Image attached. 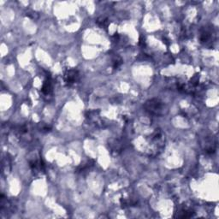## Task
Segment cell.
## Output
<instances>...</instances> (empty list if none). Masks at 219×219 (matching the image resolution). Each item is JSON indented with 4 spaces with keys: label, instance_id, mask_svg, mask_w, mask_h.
I'll list each match as a JSON object with an SVG mask.
<instances>
[{
    "label": "cell",
    "instance_id": "cell-1",
    "mask_svg": "<svg viewBox=\"0 0 219 219\" xmlns=\"http://www.w3.org/2000/svg\"><path fill=\"white\" fill-rule=\"evenodd\" d=\"M145 109L146 111L153 115H160L163 110V104L157 99H152L145 104Z\"/></svg>",
    "mask_w": 219,
    "mask_h": 219
},
{
    "label": "cell",
    "instance_id": "cell-5",
    "mask_svg": "<svg viewBox=\"0 0 219 219\" xmlns=\"http://www.w3.org/2000/svg\"><path fill=\"white\" fill-rule=\"evenodd\" d=\"M122 62H123L122 59L120 57L117 56V58L113 60V67H114V68H117L119 67L122 64Z\"/></svg>",
    "mask_w": 219,
    "mask_h": 219
},
{
    "label": "cell",
    "instance_id": "cell-4",
    "mask_svg": "<svg viewBox=\"0 0 219 219\" xmlns=\"http://www.w3.org/2000/svg\"><path fill=\"white\" fill-rule=\"evenodd\" d=\"M97 23H98L100 27L106 28L107 25H108V19H106V18H99V19H98Z\"/></svg>",
    "mask_w": 219,
    "mask_h": 219
},
{
    "label": "cell",
    "instance_id": "cell-3",
    "mask_svg": "<svg viewBox=\"0 0 219 219\" xmlns=\"http://www.w3.org/2000/svg\"><path fill=\"white\" fill-rule=\"evenodd\" d=\"M41 91H42V93H43L44 94H49V93H51V83L50 80H46L45 82H44Z\"/></svg>",
    "mask_w": 219,
    "mask_h": 219
},
{
    "label": "cell",
    "instance_id": "cell-2",
    "mask_svg": "<svg viewBox=\"0 0 219 219\" xmlns=\"http://www.w3.org/2000/svg\"><path fill=\"white\" fill-rule=\"evenodd\" d=\"M79 79V73L75 69H70L65 74V81L67 84L71 85L75 83Z\"/></svg>",
    "mask_w": 219,
    "mask_h": 219
}]
</instances>
